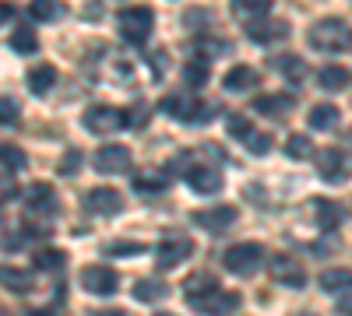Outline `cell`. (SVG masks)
Returning <instances> with one entry per match:
<instances>
[{
    "label": "cell",
    "instance_id": "6da1fadb",
    "mask_svg": "<svg viewBox=\"0 0 352 316\" xmlns=\"http://www.w3.org/2000/svg\"><path fill=\"white\" fill-rule=\"evenodd\" d=\"M310 46L320 53H345L352 49V25L342 18H320L310 28Z\"/></svg>",
    "mask_w": 352,
    "mask_h": 316
},
{
    "label": "cell",
    "instance_id": "7a4b0ae2",
    "mask_svg": "<svg viewBox=\"0 0 352 316\" xmlns=\"http://www.w3.org/2000/svg\"><path fill=\"white\" fill-rule=\"evenodd\" d=\"M152 28H155V14L144 8V4L127 8V11L120 14V36H124V42H131V46H144V42H148Z\"/></svg>",
    "mask_w": 352,
    "mask_h": 316
},
{
    "label": "cell",
    "instance_id": "3957f363",
    "mask_svg": "<svg viewBox=\"0 0 352 316\" xmlns=\"http://www.w3.org/2000/svg\"><path fill=\"white\" fill-rule=\"evenodd\" d=\"M222 264H226V271L247 278V274H254L264 264V246H257V243H236L232 250H226Z\"/></svg>",
    "mask_w": 352,
    "mask_h": 316
},
{
    "label": "cell",
    "instance_id": "277c9868",
    "mask_svg": "<svg viewBox=\"0 0 352 316\" xmlns=\"http://www.w3.org/2000/svg\"><path fill=\"white\" fill-rule=\"evenodd\" d=\"M190 306L201 313V316H232L240 309V295L236 292H222V289H212L204 295H194Z\"/></svg>",
    "mask_w": 352,
    "mask_h": 316
},
{
    "label": "cell",
    "instance_id": "5b68a950",
    "mask_svg": "<svg viewBox=\"0 0 352 316\" xmlns=\"http://www.w3.org/2000/svg\"><path fill=\"white\" fill-rule=\"evenodd\" d=\"M317 172L324 183H345L352 176V158L342 148H324L317 155Z\"/></svg>",
    "mask_w": 352,
    "mask_h": 316
},
{
    "label": "cell",
    "instance_id": "8992f818",
    "mask_svg": "<svg viewBox=\"0 0 352 316\" xmlns=\"http://www.w3.org/2000/svg\"><path fill=\"white\" fill-rule=\"evenodd\" d=\"M85 130L88 134H116V130H124V112L120 109H113V106H92V109H85V117H81Z\"/></svg>",
    "mask_w": 352,
    "mask_h": 316
},
{
    "label": "cell",
    "instance_id": "52a82bcc",
    "mask_svg": "<svg viewBox=\"0 0 352 316\" xmlns=\"http://www.w3.org/2000/svg\"><path fill=\"white\" fill-rule=\"evenodd\" d=\"M85 208H88V215L113 218V215H120L124 197L116 193L113 186H96V190H88V193H85Z\"/></svg>",
    "mask_w": 352,
    "mask_h": 316
},
{
    "label": "cell",
    "instance_id": "ba28073f",
    "mask_svg": "<svg viewBox=\"0 0 352 316\" xmlns=\"http://www.w3.org/2000/svg\"><path fill=\"white\" fill-rule=\"evenodd\" d=\"M190 253H194V243L187 236H173V239H162L155 246V260H159L162 271H173L176 264H184Z\"/></svg>",
    "mask_w": 352,
    "mask_h": 316
},
{
    "label": "cell",
    "instance_id": "9c48e42d",
    "mask_svg": "<svg viewBox=\"0 0 352 316\" xmlns=\"http://www.w3.org/2000/svg\"><path fill=\"white\" fill-rule=\"evenodd\" d=\"M81 284H85V292H92V295H113L116 289H120L116 271L99 267V264H88V267L81 271Z\"/></svg>",
    "mask_w": 352,
    "mask_h": 316
},
{
    "label": "cell",
    "instance_id": "30bf717a",
    "mask_svg": "<svg viewBox=\"0 0 352 316\" xmlns=\"http://www.w3.org/2000/svg\"><path fill=\"white\" fill-rule=\"evenodd\" d=\"M285 36H289V25L282 18H250V25H247V39H254L261 46H272Z\"/></svg>",
    "mask_w": 352,
    "mask_h": 316
},
{
    "label": "cell",
    "instance_id": "8fae6325",
    "mask_svg": "<svg viewBox=\"0 0 352 316\" xmlns=\"http://www.w3.org/2000/svg\"><path fill=\"white\" fill-rule=\"evenodd\" d=\"M96 169L102 172V176H116V172H127V169H131V151H127V145H106V148H99V155H96Z\"/></svg>",
    "mask_w": 352,
    "mask_h": 316
},
{
    "label": "cell",
    "instance_id": "7c38bea8",
    "mask_svg": "<svg viewBox=\"0 0 352 316\" xmlns=\"http://www.w3.org/2000/svg\"><path fill=\"white\" fill-rule=\"evenodd\" d=\"M272 278L282 281V284H289V289H303V284H307L303 267L292 260V256H272Z\"/></svg>",
    "mask_w": 352,
    "mask_h": 316
},
{
    "label": "cell",
    "instance_id": "4fadbf2b",
    "mask_svg": "<svg viewBox=\"0 0 352 316\" xmlns=\"http://www.w3.org/2000/svg\"><path fill=\"white\" fill-rule=\"evenodd\" d=\"M194 221L204 228V232H226V228L236 221V208L222 204V208H212V211H194Z\"/></svg>",
    "mask_w": 352,
    "mask_h": 316
},
{
    "label": "cell",
    "instance_id": "5bb4252c",
    "mask_svg": "<svg viewBox=\"0 0 352 316\" xmlns=\"http://www.w3.org/2000/svg\"><path fill=\"white\" fill-rule=\"evenodd\" d=\"M159 109L173 120H197L201 117V102L197 99H184V95H166L159 102Z\"/></svg>",
    "mask_w": 352,
    "mask_h": 316
},
{
    "label": "cell",
    "instance_id": "9a60e30c",
    "mask_svg": "<svg viewBox=\"0 0 352 316\" xmlns=\"http://www.w3.org/2000/svg\"><path fill=\"white\" fill-rule=\"evenodd\" d=\"M187 183H190L194 193H201V197H208V193H219V190H222V176H219L212 165L190 169V172H187Z\"/></svg>",
    "mask_w": 352,
    "mask_h": 316
},
{
    "label": "cell",
    "instance_id": "2e32d148",
    "mask_svg": "<svg viewBox=\"0 0 352 316\" xmlns=\"http://www.w3.org/2000/svg\"><path fill=\"white\" fill-rule=\"evenodd\" d=\"M257 81H261V74H257L254 67L240 64V67H232V71L222 77V88H226V92H250V88H257Z\"/></svg>",
    "mask_w": 352,
    "mask_h": 316
},
{
    "label": "cell",
    "instance_id": "e0dca14e",
    "mask_svg": "<svg viewBox=\"0 0 352 316\" xmlns=\"http://www.w3.org/2000/svg\"><path fill=\"white\" fill-rule=\"evenodd\" d=\"M0 284L11 292H28L36 284V274L25 271V267H11V264H0Z\"/></svg>",
    "mask_w": 352,
    "mask_h": 316
},
{
    "label": "cell",
    "instance_id": "ac0fdd59",
    "mask_svg": "<svg viewBox=\"0 0 352 316\" xmlns=\"http://www.w3.org/2000/svg\"><path fill=\"white\" fill-rule=\"evenodd\" d=\"M53 84H56V67L53 64H39V67L28 71V92L32 95H46Z\"/></svg>",
    "mask_w": 352,
    "mask_h": 316
},
{
    "label": "cell",
    "instance_id": "d6986e66",
    "mask_svg": "<svg viewBox=\"0 0 352 316\" xmlns=\"http://www.w3.org/2000/svg\"><path fill=\"white\" fill-rule=\"evenodd\" d=\"M320 289L331 292V295H342V292H352V271L349 267H331L320 274Z\"/></svg>",
    "mask_w": 352,
    "mask_h": 316
},
{
    "label": "cell",
    "instance_id": "ffe728a7",
    "mask_svg": "<svg viewBox=\"0 0 352 316\" xmlns=\"http://www.w3.org/2000/svg\"><path fill=\"white\" fill-rule=\"evenodd\" d=\"M307 120H310V130H335L338 120H342V112H338V106L324 102V106H314Z\"/></svg>",
    "mask_w": 352,
    "mask_h": 316
},
{
    "label": "cell",
    "instance_id": "44dd1931",
    "mask_svg": "<svg viewBox=\"0 0 352 316\" xmlns=\"http://www.w3.org/2000/svg\"><path fill=\"white\" fill-rule=\"evenodd\" d=\"M166 295H169V284H166L162 278H144V281L134 284V299H138V302H159V299H166Z\"/></svg>",
    "mask_w": 352,
    "mask_h": 316
},
{
    "label": "cell",
    "instance_id": "7402d4cb",
    "mask_svg": "<svg viewBox=\"0 0 352 316\" xmlns=\"http://www.w3.org/2000/svg\"><path fill=\"white\" fill-rule=\"evenodd\" d=\"M314 221L324 228V232H331V228H338L342 225V208L335 204V200H314Z\"/></svg>",
    "mask_w": 352,
    "mask_h": 316
},
{
    "label": "cell",
    "instance_id": "603a6c76",
    "mask_svg": "<svg viewBox=\"0 0 352 316\" xmlns=\"http://www.w3.org/2000/svg\"><path fill=\"white\" fill-rule=\"evenodd\" d=\"M254 109L261 112V117H285V112L292 109V99L289 95H257Z\"/></svg>",
    "mask_w": 352,
    "mask_h": 316
},
{
    "label": "cell",
    "instance_id": "cb8c5ba5",
    "mask_svg": "<svg viewBox=\"0 0 352 316\" xmlns=\"http://www.w3.org/2000/svg\"><path fill=\"white\" fill-rule=\"evenodd\" d=\"M28 208H32V211H53L56 208V197H53V186H46V183H36V186H28Z\"/></svg>",
    "mask_w": 352,
    "mask_h": 316
},
{
    "label": "cell",
    "instance_id": "d4e9b609",
    "mask_svg": "<svg viewBox=\"0 0 352 316\" xmlns=\"http://www.w3.org/2000/svg\"><path fill=\"white\" fill-rule=\"evenodd\" d=\"M28 14H32L36 21H56V18H64V4L60 0H32V4H28Z\"/></svg>",
    "mask_w": 352,
    "mask_h": 316
},
{
    "label": "cell",
    "instance_id": "484cf974",
    "mask_svg": "<svg viewBox=\"0 0 352 316\" xmlns=\"http://www.w3.org/2000/svg\"><path fill=\"white\" fill-rule=\"evenodd\" d=\"M134 190L138 193H162L166 190V176L162 172H152V169H144L134 176Z\"/></svg>",
    "mask_w": 352,
    "mask_h": 316
},
{
    "label": "cell",
    "instance_id": "4316f807",
    "mask_svg": "<svg viewBox=\"0 0 352 316\" xmlns=\"http://www.w3.org/2000/svg\"><path fill=\"white\" fill-rule=\"evenodd\" d=\"M36 32H32V25H14V32H11V49L14 53H36Z\"/></svg>",
    "mask_w": 352,
    "mask_h": 316
},
{
    "label": "cell",
    "instance_id": "83f0119b",
    "mask_svg": "<svg viewBox=\"0 0 352 316\" xmlns=\"http://www.w3.org/2000/svg\"><path fill=\"white\" fill-rule=\"evenodd\" d=\"M0 165H4L8 172H21V169L28 165V158H25V151H21L18 145L4 141V145H0Z\"/></svg>",
    "mask_w": 352,
    "mask_h": 316
},
{
    "label": "cell",
    "instance_id": "f1b7e54d",
    "mask_svg": "<svg viewBox=\"0 0 352 316\" xmlns=\"http://www.w3.org/2000/svg\"><path fill=\"white\" fill-rule=\"evenodd\" d=\"M345 84H349V71H345V67L331 64V67H324V71H320V88L338 92V88H345Z\"/></svg>",
    "mask_w": 352,
    "mask_h": 316
},
{
    "label": "cell",
    "instance_id": "f546056e",
    "mask_svg": "<svg viewBox=\"0 0 352 316\" xmlns=\"http://www.w3.org/2000/svg\"><path fill=\"white\" fill-rule=\"evenodd\" d=\"M285 155H289V158H296V162L310 158V155H314V145H310V137H307V134H292V137L285 141Z\"/></svg>",
    "mask_w": 352,
    "mask_h": 316
},
{
    "label": "cell",
    "instance_id": "4dcf8cb0",
    "mask_svg": "<svg viewBox=\"0 0 352 316\" xmlns=\"http://www.w3.org/2000/svg\"><path fill=\"white\" fill-rule=\"evenodd\" d=\"M232 11L243 18H261L272 11V0H232Z\"/></svg>",
    "mask_w": 352,
    "mask_h": 316
},
{
    "label": "cell",
    "instance_id": "1f68e13d",
    "mask_svg": "<svg viewBox=\"0 0 352 316\" xmlns=\"http://www.w3.org/2000/svg\"><path fill=\"white\" fill-rule=\"evenodd\" d=\"M212 289H219V281L212 278V274H194V278H187L184 281V292L194 299V295H204V292H212Z\"/></svg>",
    "mask_w": 352,
    "mask_h": 316
},
{
    "label": "cell",
    "instance_id": "d6a6232c",
    "mask_svg": "<svg viewBox=\"0 0 352 316\" xmlns=\"http://www.w3.org/2000/svg\"><path fill=\"white\" fill-rule=\"evenodd\" d=\"M67 264V253H60V250H39L36 253V267H43V271H60Z\"/></svg>",
    "mask_w": 352,
    "mask_h": 316
},
{
    "label": "cell",
    "instance_id": "836d02e7",
    "mask_svg": "<svg viewBox=\"0 0 352 316\" xmlns=\"http://www.w3.org/2000/svg\"><path fill=\"white\" fill-rule=\"evenodd\" d=\"M275 67H282L285 77H289V81H296V84H300L303 74H307V64L300 60V56H282V60H275Z\"/></svg>",
    "mask_w": 352,
    "mask_h": 316
},
{
    "label": "cell",
    "instance_id": "e575fe53",
    "mask_svg": "<svg viewBox=\"0 0 352 316\" xmlns=\"http://www.w3.org/2000/svg\"><path fill=\"white\" fill-rule=\"evenodd\" d=\"M109 256H141L144 253V243H131V239H116L106 246Z\"/></svg>",
    "mask_w": 352,
    "mask_h": 316
},
{
    "label": "cell",
    "instance_id": "d590c367",
    "mask_svg": "<svg viewBox=\"0 0 352 316\" xmlns=\"http://www.w3.org/2000/svg\"><path fill=\"white\" fill-rule=\"evenodd\" d=\"M184 81H187V84H194V88H201V84L208 81V64H201V60L187 64V67H184Z\"/></svg>",
    "mask_w": 352,
    "mask_h": 316
},
{
    "label": "cell",
    "instance_id": "8d00e7d4",
    "mask_svg": "<svg viewBox=\"0 0 352 316\" xmlns=\"http://www.w3.org/2000/svg\"><path fill=\"white\" fill-rule=\"evenodd\" d=\"M243 145L250 148V155H268L275 141H272V134H257V130H254V134H250V137L243 141Z\"/></svg>",
    "mask_w": 352,
    "mask_h": 316
},
{
    "label": "cell",
    "instance_id": "74e56055",
    "mask_svg": "<svg viewBox=\"0 0 352 316\" xmlns=\"http://www.w3.org/2000/svg\"><path fill=\"white\" fill-rule=\"evenodd\" d=\"M18 117H21V106L14 102V99H8V95H0V123H18Z\"/></svg>",
    "mask_w": 352,
    "mask_h": 316
},
{
    "label": "cell",
    "instance_id": "f35d334b",
    "mask_svg": "<svg viewBox=\"0 0 352 316\" xmlns=\"http://www.w3.org/2000/svg\"><path fill=\"white\" fill-rule=\"evenodd\" d=\"M229 134L236 137V141H247V137L254 134V127H250L247 117H229Z\"/></svg>",
    "mask_w": 352,
    "mask_h": 316
},
{
    "label": "cell",
    "instance_id": "ab89813d",
    "mask_svg": "<svg viewBox=\"0 0 352 316\" xmlns=\"http://www.w3.org/2000/svg\"><path fill=\"white\" fill-rule=\"evenodd\" d=\"M78 169H81V151L71 148V151L64 155V162H60V176H74Z\"/></svg>",
    "mask_w": 352,
    "mask_h": 316
},
{
    "label": "cell",
    "instance_id": "60d3db41",
    "mask_svg": "<svg viewBox=\"0 0 352 316\" xmlns=\"http://www.w3.org/2000/svg\"><path fill=\"white\" fill-rule=\"evenodd\" d=\"M92 316H131L127 309H96Z\"/></svg>",
    "mask_w": 352,
    "mask_h": 316
},
{
    "label": "cell",
    "instance_id": "b9f144b4",
    "mask_svg": "<svg viewBox=\"0 0 352 316\" xmlns=\"http://www.w3.org/2000/svg\"><path fill=\"white\" fill-rule=\"evenodd\" d=\"M11 18H14V8H11V4H0V25L11 21Z\"/></svg>",
    "mask_w": 352,
    "mask_h": 316
},
{
    "label": "cell",
    "instance_id": "7bdbcfd3",
    "mask_svg": "<svg viewBox=\"0 0 352 316\" xmlns=\"http://www.w3.org/2000/svg\"><path fill=\"white\" fill-rule=\"evenodd\" d=\"M4 197H14V186H8L4 180H0V200H4Z\"/></svg>",
    "mask_w": 352,
    "mask_h": 316
},
{
    "label": "cell",
    "instance_id": "ee69618b",
    "mask_svg": "<svg viewBox=\"0 0 352 316\" xmlns=\"http://www.w3.org/2000/svg\"><path fill=\"white\" fill-rule=\"evenodd\" d=\"M155 316H173V313H155Z\"/></svg>",
    "mask_w": 352,
    "mask_h": 316
}]
</instances>
